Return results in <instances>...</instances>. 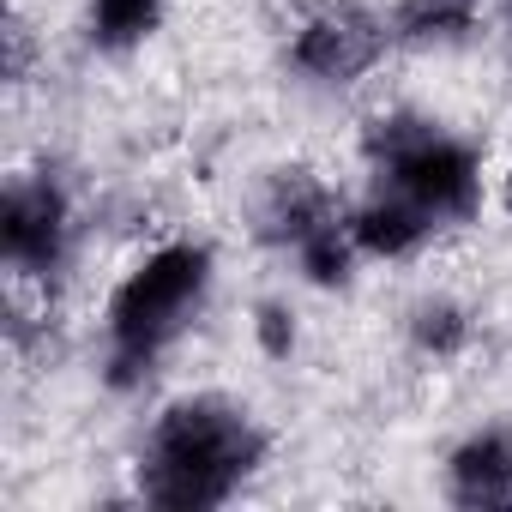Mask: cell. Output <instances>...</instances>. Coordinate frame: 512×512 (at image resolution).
<instances>
[{"label": "cell", "mask_w": 512, "mask_h": 512, "mask_svg": "<svg viewBox=\"0 0 512 512\" xmlns=\"http://www.w3.org/2000/svg\"><path fill=\"white\" fill-rule=\"evenodd\" d=\"M266 464V428L247 404L223 392L175 398L139 446V500L163 512H217L229 506L253 470Z\"/></svg>", "instance_id": "1"}, {"label": "cell", "mask_w": 512, "mask_h": 512, "mask_svg": "<svg viewBox=\"0 0 512 512\" xmlns=\"http://www.w3.org/2000/svg\"><path fill=\"white\" fill-rule=\"evenodd\" d=\"M211 296V247L205 241H157L145 260L109 290L103 308V374L115 392H133L157 374L169 344L193 326Z\"/></svg>", "instance_id": "2"}, {"label": "cell", "mask_w": 512, "mask_h": 512, "mask_svg": "<svg viewBox=\"0 0 512 512\" xmlns=\"http://www.w3.org/2000/svg\"><path fill=\"white\" fill-rule=\"evenodd\" d=\"M368 169L374 187L404 193L434 229L482 211V157L428 115H380L368 127Z\"/></svg>", "instance_id": "3"}, {"label": "cell", "mask_w": 512, "mask_h": 512, "mask_svg": "<svg viewBox=\"0 0 512 512\" xmlns=\"http://www.w3.org/2000/svg\"><path fill=\"white\" fill-rule=\"evenodd\" d=\"M392 19L362 7V0H320V7L290 31V67L308 79V85H326V91H344L356 79H368L386 49H392Z\"/></svg>", "instance_id": "4"}, {"label": "cell", "mask_w": 512, "mask_h": 512, "mask_svg": "<svg viewBox=\"0 0 512 512\" xmlns=\"http://www.w3.org/2000/svg\"><path fill=\"white\" fill-rule=\"evenodd\" d=\"M73 253V199L67 187L43 169V175H13L7 199H0V260L25 284H49L61 278Z\"/></svg>", "instance_id": "5"}, {"label": "cell", "mask_w": 512, "mask_h": 512, "mask_svg": "<svg viewBox=\"0 0 512 512\" xmlns=\"http://www.w3.org/2000/svg\"><path fill=\"white\" fill-rule=\"evenodd\" d=\"M446 500L452 506H512V428H476L446 452Z\"/></svg>", "instance_id": "6"}, {"label": "cell", "mask_w": 512, "mask_h": 512, "mask_svg": "<svg viewBox=\"0 0 512 512\" xmlns=\"http://www.w3.org/2000/svg\"><path fill=\"white\" fill-rule=\"evenodd\" d=\"M350 205L314 175V169H278L272 175V187H266V205H260V229H266V241H278L284 253L296 247V241H308L320 223H332V217H344Z\"/></svg>", "instance_id": "7"}, {"label": "cell", "mask_w": 512, "mask_h": 512, "mask_svg": "<svg viewBox=\"0 0 512 512\" xmlns=\"http://www.w3.org/2000/svg\"><path fill=\"white\" fill-rule=\"evenodd\" d=\"M350 235L362 247V260H410V253L428 247L434 223L392 187H368L356 205H350Z\"/></svg>", "instance_id": "8"}, {"label": "cell", "mask_w": 512, "mask_h": 512, "mask_svg": "<svg viewBox=\"0 0 512 512\" xmlns=\"http://www.w3.org/2000/svg\"><path fill=\"white\" fill-rule=\"evenodd\" d=\"M476 19H482V0H398L392 37L410 49H446V43H464Z\"/></svg>", "instance_id": "9"}, {"label": "cell", "mask_w": 512, "mask_h": 512, "mask_svg": "<svg viewBox=\"0 0 512 512\" xmlns=\"http://www.w3.org/2000/svg\"><path fill=\"white\" fill-rule=\"evenodd\" d=\"M163 7H169V0H91V13H85L91 43L109 49V55H127V49H139L163 25Z\"/></svg>", "instance_id": "10"}, {"label": "cell", "mask_w": 512, "mask_h": 512, "mask_svg": "<svg viewBox=\"0 0 512 512\" xmlns=\"http://www.w3.org/2000/svg\"><path fill=\"white\" fill-rule=\"evenodd\" d=\"M410 344H416L422 356H434V362H452V356H464V344H470V314H464L452 296H428V302L410 308Z\"/></svg>", "instance_id": "11"}, {"label": "cell", "mask_w": 512, "mask_h": 512, "mask_svg": "<svg viewBox=\"0 0 512 512\" xmlns=\"http://www.w3.org/2000/svg\"><path fill=\"white\" fill-rule=\"evenodd\" d=\"M253 338H260V350H266L272 362H284V356L296 350V320H290V308H284V302H260V308H253Z\"/></svg>", "instance_id": "12"}, {"label": "cell", "mask_w": 512, "mask_h": 512, "mask_svg": "<svg viewBox=\"0 0 512 512\" xmlns=\"http://www.w3.org/2000/svg\"><path fill=\"white\" fill-rule=\"evenodd\" d=\"M500 211H506V217H512V169H506V175H500Z\"/></svg>", "instance_id": "13"}, {"label": "cell", "mask_w": 512, "mask_h": 512, "mask_svg": "<svg viewBox=\"0 0 512 512\" xmlns=\"http://www.w3.org/2000/svg\"><path fill=\"white\" fill-rule=\"evenodd\" d=\"M506 25H512V0H506Z\"/></svg>", "instance_id": "14"}]
</instances>
